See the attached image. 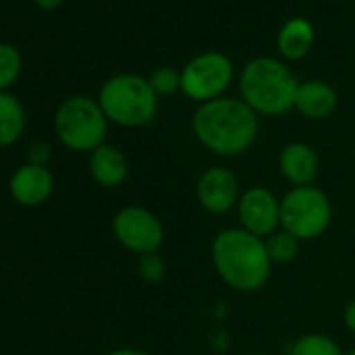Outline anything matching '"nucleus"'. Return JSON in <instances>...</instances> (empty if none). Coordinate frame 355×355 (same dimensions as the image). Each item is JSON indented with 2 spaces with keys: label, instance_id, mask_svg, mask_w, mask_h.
I'll use <instances>...</instances> for the list:
<instances>
[{
  "label": "nucleus",
  "instance_id": "obj_1",
  "mask_svg": "<svg viewBox=\"0 0 355 355\" xmlns=\"http://www.w3.org/2000/svg\"><path fill=\"white\" fill-rule=\"evenodd\" d=\"M193 132L207 150L222 157H236L257 136V113L243 98L220 96L195 111Z\"/></svg>",
  "mask_w": 355,
  "mask_h": 355
},
{
  "label": "nucleus",
  "instance_id": "obj_2",
  "mask_svg": "<svg viewBox=\"0 0 355 355\" xmlns=\"http://www.w3.org/2000/svg\"><path fill=\"white\" fill-rule=\"evenodd\" d=\"M211 259L220 278L241 293L259 291L272 272L263 239L243 228L218 232L211 243Z\"/></svg>",
  "mask_w": 355,
  "mask_h": 355
},
{
  "label": "nucleus",
  "instance_id": "obj_3",
  "mask_svg": "<svg viewBox=\"0 0 355 355\" xmlns=\"http://www.w3.org/2000/svg\"><path fill=\"white\" fill-rule=\"evenodd\" d=\"M243 101L261 115H282L295 107L299 82L293 71L270 57L253 59L241 73Z\"/></svg>",
  "mask_w": 355,
  "mask_h": 355
},
{
  "label": "nucleus",
  "instance_id": "obj_4",
  "mask_svg": "<svg viewBox=\"0 0 355 355\" xmlns=\"http://www.w3.org/2000/svg\"><path fill=\"white\" fill-rule=\"evenodd\" d=\"M98 105L107 119L123 128H140L157 113V94L146 78L119 73L107 80L98 94Z\"/></svg>",
  "mask_w": 355,
  "mask_h": 355
},
{
  "label": "nucleus",
  "instance_id": "obj_5",
  "mask_svg": "<svg viewBox=\"0 0 355 355\" xmlns=\"http://www.w3.org/2000/svg\"><path fill=\"white\" fill-rule=\"evenodd\" d=\"M55 132L71 150H94L107 136V115L98 101L71 96L57 109Z\"/></svg>",
  "mask_w": 355,
  "mask_h": 355
},
{
  "label": "nucleus",
  "instance_id": "obj_6",
  "mask_svg": "<svg viewBox=\"0 0 355 355\" xmlns=\"http://www.w3.org/2000/svg\"><path fill=\"white\" fill-rule=\"evenodd\" d=\"M330 220V199L315 187H293L280 201V226L299 241L322 236Z\"/></svg>",
  "mask_w": 355,
  "mask_h": 355
},
{
  "label": "nucleus",
  "instance_id": "obj_7",
  "mask_svg": "<svg viewBox=\"0 0 355 355\" xmlns=\"http://www.w3.org/2000/svg\"><path fill=\"white\" fill-rule=\"evenodd\" d=\"M232 63L222 53H203L182 69V92L203 103L220 98L232 82Z\"/></svg>",
  "mask_w": 355,
  "mask_h": 355
},
{
  "label": "nucleus",
  "instance_id": "obj_8",
  "mask_svg": "<svg viewBox=\"0 0 355 355\" xmlns=\"http://www.w3.org/2000/svg\"><path fill=\"white\" fill-rule=\"evenodd\" d=\"M113 234L128 251L146 255L163 245V224L155 214L142 207H123L113 218Z\"/></svg>",
  "mask_w": 355,
  "mask_h": 355
},
{
  "label": "nucleus",
  "instance_id": "obj_9",
  "mask_svg": "<svg viewBox=\"0 0 355 355\" xmlns=\"http://www.w3.org/2000/svg\"><path fill=\"white\" fill-rule=\"evenodd\" d=\"M243 230L268 239L280 226V201L266 187H251L245 191L236 205Z\"/></svg>",
  "mask_w": 355,
  "mask_h": 355
},
{
  "label": "nucleus",
  "instance_id": "obj_10",
  "mask_svg": "<svg viewBox=\"0 0 355 355\" xmlns=\"http://www.w3.org/2000/svg\"><path fill=\"white\" fill-rule=\"evenodd\" d=\"M197 199L201 207L209 214L222 216L239 205L241 187L239 178L220 165L205 169L197 180Z\"/></svg>",
  "mask_w": 355,
  "mask_h": 355
},
{
  "label": "nucleus",
  "instance_id": "obj_11",
  "mask_svg": "<svg viewBox=\"0 0 355 355\" xmlns=\"http://www.w3.org/2000/svg\"><path fill=\"white\" fill-rule=\"evenodd\" d=\"M53 173L44 165H21L11 178V195L24 207H38L53 195Z\"/></svg>",
  "mask_w": 355,
  "mask_h": 355
},
{
  "label": "nucleus",
  "instance_id": "obj_12",
  "mask_svg": "<svg viewBox=\"0 0 355 355\" xmlns=\"http://www.w3.org/2000/svg\"><path fill=\"white\" fill-rule=\"evenodd\" d=\"M280 173L293 187H311L320 173V157L307 142H291L278 159Z\"/></svg>",
  "mask_w": 355,
  "mask_h": 355
},
{
  "label": "nucleus",
  "instance_id": "obj_13",
  "mask_svg": "<svg viewBox=\"0 0 355 355\" xmlns=\"http://www.w3.org/2000/svg\"><path fill=\"white\" fill-rule=\"evenodd\" d=\"M88 165L94 182L101 184L103 189H115L123 184L130 171V163L125 155L111 144H101L98 148H94Z\"/></svg>",
  "mask_w": 355,
  "mask_h": 355
},
{
  "label": "nucleus",
  "instance_id": "obj_14",
  "mask_svg": "<svg viewBox=\"0 0 355 355\" xmlns=\"http://www.w3.org/2000/svg\"><path fill=\"white\" fill-rule=\"evenodd\" d=\"M295 109L309 119H326L336 109V92L320 80L303 82L297 88Z\"/></svg>",
  "mask_w": 355,
  "mask_h": 355
},
{
  "label": "nucleus",
  "instance_id": "obj_15",
  "mask_svg": "<svg viewBox=\"0 0 355 355\" xmlns=\"http://www.w3.org/2000/svg\"><path fill=\"white\" fill-rule=\"evenodd\" d=\"M313 44V28L307 19H288L278 34V51L288 61L303 59Z\"/></svg>",
  "mask_w": 355,
  "mask_h": 355
},
{
  "label": "nucleus",
  "instance_id": "obj_16",
  "mask_svg": "<svg viewBox=\"0 0 355 355\" xmlns=\"http://www.w3.org/2000/svg\"><path fill=\"white\" fill-rule=\"evenodd\" d=\"M26 130V111L21 103L9 94L0 92V146L15 144Z\"/></svg>",
  "mask_w": 355,
  "mask_h": 355
},
{
  "label": "nucleus",
  "instance_id": "obj_17",
  "mask_svg": "<svg viewBox=\"0 0 355 355\" xmlns=\"http://www.w3.org/2000/svg\"><path fill=\"white\" fill-rule=\"evenodd\" d=\"M263 243H266V251L272 263H288L299 255V249H301V241L286 230L270 234L268 239H263Z\"/></svg>",
  "mask_w": 355,
  "mask_h": 355
},
{
  "label": "nucleus",
  "instance_id": "obj_18",
  "mask_svg": "<svg viewBox=\"0 0 355 355\" xmlns=\"http://www.w3.org/2000/svg\"><path fill=\"white\" fill-rule=\"evenodd\" d=\"M291 355H343V351L336 345V340H332L330 336L320 332H309L293 343Z\"/></svg>",
  "mask_w": 355,
  "mask_h": 355
},
{
  "label": "nucleus",
  "instance_id": "obj_19",
  "mask_svg": "<svg viewBox=\"0 0 355 355\" xmlns=\"http://www.w3.org/2000/svg\"><path fill=\"white\" fill-rule=\"evenodd\" d=\"M21 71V57L19 51L11 44H0V92H5Z\"/></svg>",
  "mask_w": 355,
  "mask_h": 355
},
{
  "label": "nucleus",
  "instance_id": "obj_20",
  "mask_svg": "<svg viewBox=\"0 0 355 355\" xmlns=\"http://www.w3.org/2000/svg\"><path fill=\"white\" fill-rule=\"evenodd\" d=\"M148 84L153 86L157 96H167L182 90V73H178L171 67H159L150 73Z\"/></svg>",
  "mask_w": 355,
  "mask_h": 355
},
{
  "label": "nucleus",
  "instance_id": "obj_21",
  "mask_svg": "<svg viewBox=\"0 0 355 355\" xmlns=\"http://www.w3.org/2000/svg\"><path fill=\"white\" fill-rule=\"evenodd\" d=\"M138 274L144 282H150V284H157L163 280L165 276V261L163 257H159L157 253H146V255H140L138 259Z\"/></svg>",
  "mask_w": 355,
  "mask_h": 355
},
{
  "label": "nucleus",
  "instance_id": "obj_22",
  "mask_svg": "<svg viewBox=\"0 0 355 355\" xmlns=\"http://www.w3.org/2000/svg\"><path fill=\"white\" fill-rule=\"evenodd\" d=\"M49 159H51V148H49V144H44V142L32 144V148H30V161H28V163H32V165H44V167H46Z\"/></svg>",
  "mask_w": 355,
  "mask_h": 355
},
{
  "label": "nucleus",
  "instance_id": "obj_23",
  "mask_svg": "<svg viewBox=\"0 0 355 355\" xmlns=\"http://www.w3.org/2000/svg\"><path fill=\"white\" fill-rule=\"evenodd\" d=\"M343 322H345L347 330L355 332V299L347 303V307L343 311Z\"/></svg>",
  "mask_w": 355,
  "mask_h": 355
},
{
  "label": "nucleus",
  "instance_id": "obj_24",
  "mask_svg": "<svg viewBox=\"0 0 355 355\" xmlns=\"http://www.w3.org/2000/svg\"><path fill=\"white\" fill-rule=\"evenodd\" d=\"M107 355H148V353H146V351H142V349L123 347V349H115V351H111V353H107Z\"/></svg>",
  "mask_w": 355,
  "mask_h": 355
},
{
  "label": "nucleus",
  "instance_id": "obj_25",
  "mask_svg": "<svg viewBox=\"0 0 355 355\" xmlns=\"http://www.w3.org/2000/svg\"><path fill=\"white\" fill-rule=\"evenodd\" d=\"M61 3H63V0H36V5H38L40 9H46V11H53V9H57Z\"/></svg>",
  "mask_w": 355,
  "mask_h": 355
},
{
  "label": "nucleus",
  "instance_id": "obj_26",
  "mask_svg": "<svg viewBox=\"0 0 355 355\" xmlns=\"http://www.w3.org/2000/svg\"><path fill=\"white\" fill-rule=\"evenodd\" d=\"M251 355H268V353H263V351H257V353H251Z\"/></svg>",
  "mask_w": 355,
  "mask_h": 355
},
{
  "label": "nucleus",
  "instance_id": "obj_27",
  "mask_svg": "<svg viewBox=\"0 0 355 355\" xmlns=\"http://www.w3.org/2000/svg\"><path fill=\"white\" fill-rule=\"evenodd\" d=\"M347 355H355V347H353V349H351V351H349Z\"/></svg>",
  "mask_w": 355,
  "mask_h": 355
}]
</instances>
